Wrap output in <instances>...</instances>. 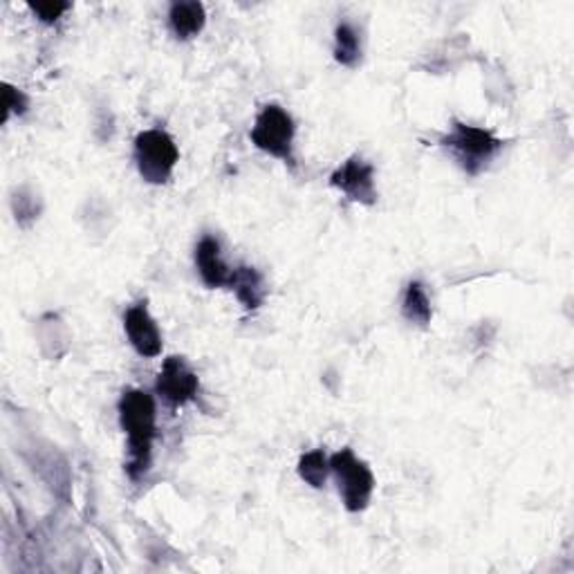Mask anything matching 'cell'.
I'll return each mask as SVG.
<instances>
[{
	"instance_id": "6da1fadb",
	"label": "cell",
	"mask_w": 574,
	"mask_h": 574,
	"mask_svg": "<svg viewBox=\"0 0 574 574\" xmlns=\"http://www.w3.org/2000/svg\"><path fill=\"white\" fill-rule=\"evenodd\" d=\"M119 426L126 435V474L140 483L149 476L157 441V404L142 388H126L117 401Z\"/></svg>"
},
{
	"instance_id": "7a4b0ae2",
	"label": "cell",
	"mask_w": 574,
	"mask_h": 574,
	"mask_svg": "<svg viewBox=\"0 0 574 574\" xmlns=\"http://www.w3.org/2000/svg\"><path fill=\"white\" fill-rule=\"evenodd\" d=\"M505 144L508 142L500 140L489 128L458 119L451 122V128L441 138V146L469 178L485 174L492 162L502 153Z\"/></svg>"
},
{
	"instance_id": "3957f363",
	"label": "cell",
	"mask_w": 574,
	"mask_h": 574,
	"mask_svg": "<svg viewBox=\"0 0 574 574\" xmlns=\"http://www.w3.org/2000/svg\"><path fill=\"white\" fill-rule=\"evenodd\" d=\"M132 160L144 182L162 187L176 174L180 149L171 132H166L164 128H149L135 138Z\"/></svg>"
},
{
	"instance_id": "277c9868",
	"label": "cell",
	"mask_w": 574,
	"mask_h": 574,
	"mask_svg": "<svg viewBox=\"0 0 574 574\" xmlns=\"http://www.w3.org/2000/svg\"><path fill=\"white\" fill-rule=\"evenodd\" d=\"M330 474L340 489L344 508L350 514L363 512L375 494V474L353 449L334 451L330 456Z\"/></svg>"
},
{
	"instance_id": "5b68a950",
	"label": "cell",
	"mask_w": 574,
	"mask_h": 574,
	"mask_svg": "<svg viewBox=\"0 0 574 574\" xmlns=\"http://www.w3.org/2000/svg\"><path fill=\"white\" fill-rule=\"evenodd\" d=\"M252 144L265 155L281 160L288 166H296V122L279 104H267L258 111L254 126L250 130Z\"/></svg>"
},
{
	"instance_id": "8992f818",
	"label": "cell",
	"mask_w": 574,
	"mask_h": 574,
	"mask_svg": "<svg viewBox=\"0 0 574 574\" xmlns=\"http://www.w3.org/2000/svg\"><path fill=\"white\" fill-rule=\"evenodd\" d=\"M197 393H200V378L191 368V363L178 355L166 357L155 380V395L168 409H180L187 407L189 401H193Z\"/></svg>"
},
{
	"instance_id": "52a82bcc",
	"label": "cell",
	"mask_w": 574,
	"mask_h": 574,
	"mask_svg": "<svg viewBox=\"0 0 574 574\" xmlns=\"http://www.w3.org/2000/svg\"><path fill=\"white\" fill-rule=\"evenodd\" d=\"M330 187L363 207H373L378 202L375 166L361 155H350L336 166L330 176Z\"/></svg>"
},
{
	"instance_id": "ba28073f",
	"label": "cell",
	"mask_w": 574,
	"mask_h": 574,
	"mask_svg": "<svg viewBox=\"0 0 574 574\" xmlns=\"http://www.w3.org/2000/svg\"><path fill=\"white\" fill-rule=\"evenodd\" d=\"M124 332L128 344L140 357L153 359L162 355V330L149 310L146 301H138L124 312Z\"/></svg>"
},
{
	"instance_id": "9c48e42d",
	"label": "cell",
	"mask_w": 574,
	"mask_h": 574,
	"mask_svg": "<svg viewBox=\"0 0 574 574\" xmlns=\"http://www.w3.org/2000/svg\"><path fill=\"white\" fill-rule=\"evenodd\" d=\"M193 263L200 275V281L205 283L209 290L227 288L233 267H229L227 260L222 258V247L216 235L212 233L202 235L193 250Z\"/></svg>"
},
{
	"instance_id": "30bf717a",
	"label": "cell",
	"mask_w": 574,
	"mask_h": 574,
	"mask_svg": "<svg viewBox=\"0 0 574 574\" xmlns=\"http://www.w3.org/2000/svg\"><path fill=\"white\" fill-rule=\"evenodd\" d=\"M227 290L235 294V298L241 301V306L250 312L258 310L265 298H267V285L265 277L258 272L254 265H235L231 269V277L227 283Z\"/></svg>"
},
{
	"instance_id": "8fae6325",
	"label": "cell",
	"mask_w": 574,
	"mask_h": 574,
	"mask_svg": "<svg viewBox=\"0 0 574 574\" xmlns=\"http://www.w3.org/2000/svg\"><path fill=\"white\" fill-rule=\"evenodd\" d=\"M207 25V10L197 0H180L168 8V29L178 41H191Z\"/></svg>"
},
{
	"instance_id": "7c38bea8",
	"label": "cell",
	"mask_w": 574,
	"mask_h": 574,
	"mask_svg": "<svg viewBox=\"0 0 574 574\" xmlns=\"http://www.w3.org/2000/svg\"><path fill=\"white\" fill-rule=\"evenodd\" d=\"M334 61L344 67H357L363 56V43H361V31L355 23L342 21L334 27V46H332Z\"/></svg>"
},
{
	"instance_id": "4fadbf2b",
	"label": "cell",
	"mask_w": 574,
	"mask_h": 574,
	"mask_svg": "<svg viewBox=\"0 0 574 574\" xmlns=\"http://www.w3.org/2000/svg\"><path fill=\"white\" fill-rule=\"evenodd\" d=\"M401 317L418 328H429L433 321V306L422 281H409L401 294Z\"/></svg>"
},
{
	"instance_id": "5bb4252c",
	"label": "cell",
	"mask_w": 574,
	"mask_h": 574,
	"mask_svg": "<svg viewBox=\"0 0 574 574\" xmlns=\"http://www.w3.org/2000/svg\"><path fill=\"white\" fill-rule=\"evenodd\" d=\"M298 479L315 487V489H321L326 487L328 483V476H330V456L323 451V449H312L308 454H303L298 458Z\"/></svg>"
},
{
	"instance_id": "9a60e30c",
	"label": "cell",
	"mask_w": 574,
	"mask_h": 574,
	"mask_svg": "<svg viewBox=\"0 0 574 574\" xmlns=\"http://www.w3.org/2000/svg\"><path fill=\"white\" fill-rule=\"evenodd\" d=\"M12 209H14V216H16V222L27 227L29 222L39 220V214H41V205L39 200L34 197V193H29V189H18L14 191L12 195Z\"/></svg>"
},
{
	"instance_id": "2e32d148",
	"label": "cell",
	"mask_w": 574,
	"mask_h": 574,
	"mask_svg": "<svg viewBox=\"0 0 574 574\" xmlns=\"http://www.w3.org/2000/svg\"><path fill=\"white\" fill-rule=\"evenodd\" d=\"M5 90H3V111H5V115H3V122H8L10 117H21V115H25L27 113V109H29V97L23 92V90H18V88H14V86H10V84H5L3 86Z\"/></svg>"
},
{
	"instance_id": "e0dca14e",
	"label": "cell",
	"mask_w": 574,
	"mask_h": 574,
	"mask_svg": "<svg viewBox=\"0 0 574 574\" xmlns=\"http://www.w3.org/2000/svg\"><path fill=\"white\" fill-rule=\"evenodd\" d=\"M29 10L34 12L41 23L52 25L56 23L65 12H71L73 5L71 3H29Z\"/></svg>"
}]
</instances>
